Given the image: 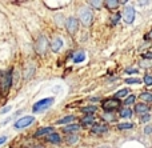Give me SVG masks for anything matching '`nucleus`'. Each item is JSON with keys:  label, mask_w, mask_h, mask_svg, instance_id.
Wrapping results in <instances>:
<instances>
[{"label": "nucleus", "mask_w": 152, "mask_h": 148, "mask_svg": "<svg viewBox=\"0 0 152 148\" xmlns=\"http://www.w3.org/2000/svg\"><path fill=\"white\" fill-rule=\"evenodd\" d=\"M34 122H35L34 116H26V117L19 119L18 122L15 123V125H13V127H15L16 130H21V128H26V127H28V125H31Z\"/></svg>", "instance_id": "4"}, {"label": "nucleus", "mask_w": 152, "mask_h": 148, "mask_svg": "<svg viewBox=\"0 0 152 148\" xmlns=\"http://www.w3.org/2000/svg\"><path fill=\"white\" fill-rule=\"evenodd\" d=\"M63 47V40L60 39V37H55L52 42V44H51V48H52V51H55V52H58L60 48Z\"/></svg>", "instance_id": "10"}, {"label": "nucleus", "mask_w": 152, "mask_h": 148, "mask_svg": "<svg viewBox=\"0 0 152 148\" xmlns=\"http://www.w3.org/2000/svg\"><path fill=\"white\" fill-rule=\"evenodd\" d=\"M31 148H43V147H40V146H34V147H31Z\"/></svg>", "instance_id": "39"}, {"label": "nucleus", "mask_w": 152, "mask_h": 148, "mask_svg": "<svg viewBox=\"0 0 152 148\" xmlns=\"http://www.w3.org/2000/svg\"><path fill=\"white\" fill-rule=\"evenodd\" d=\"M134 101H135V96L131 95V96H128V98L124 100V104H126V106H129V104H132Z\"/></svg>", "instance_id": "25"}, {"label": "nucleus", "mask_w": 152, "mask_h": 148, "mask_svg": "<svg viewBox=\"0 0 152 148\" xmlns=\"http://www.w3.org/2000/svg\"><path fill=\"white\" fill-rule=\"evenodd\" d=\"M123 19L127 24H131L132 21L135 20V8L128 5V7L124 8V12H123Z\"/></svg>", "instance_id": "5"}, {"label": "nucleus", "mask_w": 152, "mask_h": 148, "mask_svg": "<svg viewBox=\"0 0 152 148\" xmlns=\"http://www.w3.org/2000/svg\"><path fill=\"white\" fill-rule=\"evenodd\" d=\"M144 133H145V135H150V133H152V127H151V125H147V127L144 128Z\"/></svg>", "instance_id": "32"}, {"label": "nucleus", "mask_w": 152, "mask_h": 148, "mask_svg": "<svg viewBox=\"0 0 152 148\" xmlns=\"http://www.w3.org/2000/svg\"><path fill=\"white\" fill-rule=\"evenodd\" d=\"M104 119H107V120H115V116H113V115H104Z\"/></svg>", "instance_id": "36"}, {"label": "nucleus", "mask_w": 152, "mask_h": 148, "mask_svg": "<svg viewBox=\"0 0 152 148\" xmlns=\"http://www.w3.org/2000/svg\"><path fill=\"white\" fill-rule=\"evenodd\" d=\"M128 92H129V90H127V88H123V90L118 91V92L115 93V98H116V99H120V98H126V96L128 95Z\"/></svg>", "instance_id": "16"}, {"label": "nucleus", "mask_w": 152, "mask_h": 148, "mask_svg": "<svg viewBox=\"0 0 152 148\" xmlns=\"http://www.w3.org/2000/svg\"><path fill=\"white\" fill-rule=\"evenodd\" d=\"M77 27H79V20L75 17H69L67 19V23H66V28L69 34H75L77 31Z\"/></svg>", "instance_id": "7"}, {"label": "nucleus", "mask_w": 152, "mask_h": 148, "mask_svg": "<svg viewBox=\"0 0 152 148\" xmlns=\"http://www.w3.org/2000/svg\"><path fill=\"white\" fill-rule=\"evenodd\" d=\"M66 141L68 144H74L75 141H77V135H68L66 138Z\"/></svg>", "instance_id": "23"}, {"label": "nucleus", "mask_w": 152, "mask_h": 148, "mask_svg": "<svg viewBox=\"0 0 152 148\" xmlns=\"http://www.w3.org/2000/svg\"><path fill=\"white\" fill-rule=\"evenodd\" d=\"M143 59H152V53L150 52V53H144L143 55Z\"/></svg>", "instance_id": "37"}, {"label": "nucleus", "mask_w": 152, "mask_h": 148, "mask_svg": "<svg viewBox=\"0 0 152 148\" xmlns=\"http://www.w3.org/2000/svg\"><path fill=\"white\" fill-rule=\"evenodd\" d=\"M53 128L52 127H44V128H39L35 133V136H43V135H48V133H52Z\"/></svg>", "instance_id": "11"}, {"label": "nucleus", "mask_w": 152, "mask_h": 148, "mask_svg": "<svg viewBox=\"0 0 152 148\" xmlns=\"http://www.w3.org/2000/svg\"><path fill=\"white\" fill-rule=\"evenodd\" d=\"M48 141L50 143H53V144H59L60 143V136H59V133H51V135H48Z\"/></svg>", "instance_id": "12"}, {"label": "nucleus", "mask_w": 152, "mask_h": 148, "mask_svg": "<svg viewBox=\"0 0 152 148\" xmlns=\"http://www.w3.org/2000/svg\"><path fill=\"white\" fill-rule=\"evenodd\" d=\"M80 123H81V124H84V125H87V124H91V123H94V117H92L91 115H88V116L83 117V119L80 120Z\"/></svg>", "instance_id": "21"}, {"label": "nucleus", "mask_w": 152, "mask_h": 148, "mask_svg": "<svg viewBox=\"0 0 152 148\" xmlns=\"http://www.w3.org/2000/svg\"><path fill=\"white\" fill-rule=\"evenodd\" d=\"M152 66V63L151 61H140V67H144V68H148V67H151Z\"/></svg>", "instance_id": "29"}, {"label": "nucleus", "mask_w": 152, "mask_h": 148, "mask_svg": "<svg viewBox=\"0 0 152 148\" xmlns=\"http://www.w3.org/2000/svg\"><path fill=\"white\" fill-rule=\"evenodd\" d=\"M79 16H80V20L83 21L86 26H89V24L92 23V17H94V15H92V12H91L89 8H87V7L81 8L80 12H79Z\"/></svg>", "instance_id": "3"}, {"label": "nucleus", "mask_w": 152, "mask_h": 148, "mask_svg": "<svg viewBox=\"0 0 152 148\" xmlns=\"http://www.w3.org/2000/svg\"><path fill=\"white\" fill-rule=\"evenodd\" d=\"M91 131L94 133H96V135H102V133L107 132L108 127H107V125H104V124H95L94 127L91 128Z\"/></svg>", "instance_id": "9"}, {"label": "nucleus", "mask_w": 152, "mask_h": 148, "mask_svg": "<svg viewBox=\"0 0 152 148\" xmlns=\"http://www.w3.org/2000/svg\"><path fill=\"white\" fill-rule=\"evenodd\" d=\"M150 119H151V116H150V115H148V114L143 115V116H142V117H140V120H142V122H143V123L148 122V120H150Z\"/></svg>", "instance_id": "30"}, {"label": "nucleus", "mask_w": 152, "mask_h": 148, "mask_svg": "<svg viewBox=\"0 0 152 148\" xmlns=\"http://www.w3.org/2000/svg\"><path fill=\"white\" fill-rule=\"evenodd\" d=\"M47 47H48V43H47V39L44 36H40L36 42V52L43 55V53L47 51Z\"/></svg>", "instance_id": "6"}, {"label": "nucleus", "mask_w": 152, "mask_h": 148, "mask_svg": "<svg viewBox=\"0 0 152 148\" xmlns=\"http://www.w3.org/2000/svg\"><path fill=\"white\" fill-rule=\"evenodd\" d=\"M84 59H86V52H83V51H81V52H77L74 56V61H75V63H81Z\"/></svg>", "instance_id": "15"}, {"label": "nucleus", "mask_w": 152, "mask_h": 148, "mask_svg": "<svg viewBox=\"0 0 152 148\" xmlns=\"http://www.w3.org/2000/svg\"><path fill=\"white\" fill-rule=\"evenodd\" d=\"M132 127H134V124H131V123H123V124H119V128H120V130H131Z\"/></svg>", "instance_id": "24"}, {"label": "nucleus", "mask_w": 152, "mask_h": 148, "mask_svg": "<svg viewBox=\"0 0 152 148\" xmlns=\"http://www.w3.org/2000/svg\"><path fill=\"white\" fill-rule=\"evenodd\" d=\"M126 83H128V84H134V83H140L139 79H127Z\"/></svg>", "instance_id": "31"}, {"label": "nucleus", "mask_w": 152, "mask_h": 148, "mask_svg": "<svg viewBox=\"0 0 152 148\" xmlns=\"http://www.w3.org/2000/svg\"><path fill=\"white\" fill-rule=\"evenodd\" d=\"M96 111V107L95 106H88V107H84V108H81V112H84V114H89L91 115L92 112Z\"/></svg>", "instance_id": "20"}, {"label": "nucleus", "mask_w": 152, "mask_h": 148, "mask_svg": "<svg viewBox=\"0 0 152 148\" xmlns=\"http://www.w3.org/2000/svg\"><path fill=\"white\" fill-rule=\"evenodd\" d=\"M74 131H80V125L79 124H69L64 127V132H74Z\"/></svg>", "instance_id": "14"}, {"label": "nucleus", "mask_w": 152, "mask_h": 148, "mask_svg": "<svg viewBox=\"0 0 152 148\" xmlns=\"http://www.w3.org/2000/svg\"><path fill=\"white\" fill-rule=\"evenodd\" d=\"M140 99L144 100V101H147V103H152V95L151 93H148V92L142 93V95H140Z\"/></svg>", "instance_id": "19"}, {"label": "nucleus", "mask_w": 152, "mask_h": 148, "mask_svg": "<svg viewBox=\"0 0 152 148\" xmlns=\"http://www.w3.org/2000/svg\"><path fill=\"white\" fill-rule=\"evenodd\" d=\"M53 103V98H48V99H43V100L37 101V103L34 104V107H32V111L34 112H39V111H43V109L48 108V107H51Z\"/></svg>", "instance_id": "2"}, {"label": "nucleus", "mask_w": 152, "mask_h": 148, "mask_svg": "<svg viewBox=\"0 0 152 148\" xmlns=\"http://www.w3.org/2000/svg\"><path fill=\"white\" fill-rule=\"evenodd\" d=\"M144 40H152V29L144 36Z\"/></svg>", "instance_id": "34"}, {"label": "nucleus", "mask_w": 152, "mask_h": 148, "mask_svg": "<svg viewBox=\"0 0 152 148\" xmlns=\"http://www.w3.org/2000/svg\"><path fill=\"white\" fill-rule=\"evenodd\" d=\"M119 19H120V13H115L113 16H111V21H112L113 24L115 23H118L119 21Z\"/></svg>", "instance_id": "26"}, {"label": "nucleus", "mask_w": 152, "mask_h": 148, "mask_svg": "<svg viewBox=\"0 0 152 148\" xmlns=\"http://www.w3.org/2000/svg\"><path fill=\"white\" fill-rule=\"evenodd\" d=\"M120 116L121 117H131L132 116V111L129 108H123L120 111Z\"/></svg>", "instance_id": "18"}, {"label": "nucleus", "mask_w": 152, "mask_h": 148, "mask_svg": "<svg viewBox=\"0 0 152 148\" xmlns=\"http://www.w3.org/2000/svg\"><path fill=\"white\" fill-rule=\"evenodd\" d=\"M135 111H136V114H144V112L148 111V107L145 104H136L135 106Z\"/></svg>", "instance_id": "13"}, {"label": "nucleus", "mask_w": 152, "mask_h": 148, "mask_svg": "<svg viewBox=\"0 0 152 148\" xmlns=\"http://www.w3.org/2000/svg\"><path fill=\"white\" fill-rule=\"evenodd\" d=\"M8 111H11V107H5V108H3L1 111H0V114H1V115H4V114H7Z\"/></svg>", "instance_id": "35"}, {"label": "nucleus", "mask_w": 152, "mask_h": 148, "mask_svg": "<svg viewBox=\"0 0 152 148\" xmlns=\"http://www.w3.org/2000/svg\"><path fill=\"white\" fill-rule=\"evenodd\" d=\"M72 120H75V116H66V117H63L61 120H59L56 124H66V123H69V122H72Z\"/></svg>", "instance_id": "22"}, {"label": "nucleus", "mask_w": 152, "mask_h": 148, "mask_svg": "<svg viewBox=\"0 0 152 148\" xmlns=\"http://www.w3.org/2000/svg\"><path fill=\"white\" fill-rule=\"evenodd\" d=\"M126 72H127V74H137L139 71H137L136 68H127Z\"/></svg>", "instance_id": "33"}, {"label": "nucleus", "mask_w": 152, "mask_h": 148, "mask_svg": "<svg viewBox=\"0 0 152 148\" xmlns=\"http://www.w3.org/2000/svg\"><path fill=\"white\" fill-rule=\"evenodd\" d=\"M5 140H7V138H5V136H1V138H0V144H3Z\"/></svg>", "instance_id": "38"}, {"label": "nucleus", "mask_w": 152, "mask_h": 148, "mask_svg": "<svg viewBox=\"0 0 152 148\" xmlns=\"http://www.w3.org/2000/svg\"><path fill=\"white\" fill-rule=\"evenodd\" d=\"M120 106V103H119L118 100H107L105 103H103V108L105 109V111H112V109H116L118 107Z\"/></svg>", "instance_id": "8"}, {"label": "nucleus", "mask_w": 152, "mask_h": 148, "mask_svg": "<svg viewBox=\"0 0 152 148\" xmlns=\"http://www.w3.org/2000/svg\"><path fill=\"white\" fill-rule=\"evenodd\" d=\"M104 4L107 5L108 8H118V5L120 4V1H116V0H107Z\"/></svg>", "instance_id": "17"}, {"label": "nucleus", "mask_w": 152, "mask_h": 148, "mask_svg": "<svg viewBox=\"0 0 152 148\" xmlns=\"http://www.w3.org/2000/svg\"><path fill=\"white\" fill-rule=\"evenodd\" d=\"M144 83L147 85H152V76H151V75H147V76H144Z\"/></svg>", "instance_id": "27"}, {"label": "nucleus", "mask_w": 152, "mask_h": 148, "mask_svg": "<svg viewBox=\"0 0 152 148\" xmlns=\"http://www.w3.org/2000/svg\"><path fill=\"white\" fill-rule=\"evenodd\" d=\"M91 5H94L95 8H100L103 5V1H95V0H92L91 1Z\"/></svg>", "instance_id": "28"}, {"label": "nucleus", "mask_w": 152, "mask_h": 148, "mask_svg": "<svg viewBox=\"0 0 152 148\" xmlns=\"http://www.w3.org/2000/svg\"><path fill=\"white\" fill-rule=\"evenodd\" d=\"M11 84H12V71L0 72V88H1V92L4 95L8 93Z\"/></svg>", "instance_id": "1"}]
</instances>
